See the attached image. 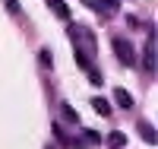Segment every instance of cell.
Here are the masks:
<instances>
[{"label": "cell", "mask_w": 158, "mask_h": 149, "mask_svg": "<svg viewBox=\"0 0 158 149\" xmlns=\"http://www.w3.org/2000/svg\"><path fill=\"white\" fill-rule=\"evenodd\" d=\"M114 99H117V105H120V108H133V95H130L127 89H120V86L114 89Z\"/></svg>", "instance_id": "6"}, {"label": "cell", "mask_w": 158, "mask_h": 149, "mask_svg": "<svg viewBox=\"0 0 158 149\" xmlns=\"http://www.w3.org/2000/svg\"><path fill=\"white\" fill-rule=\"evenodd\" d=\"M139 133H142V140H146V143H155V130H152L149 124H139Z\"/></svg>", "instance_id": "9"}, {"label": "cell", "mask_w": 158, "mask_h": 149, "mask_svg": "<svg viewBox=\"0 0 158 149\" xmlns=\"http://www.w3.org/2000/svg\"><path fill=\"white\" fill-rule=\"evenodd\" d=\"M142 70L146 73L158 70V32H149V42L142 48Z\"/></svg>", "instance_id": "1"}, {"label": "cell", "mask_w": 158, "mask_h": 149, "mask_svg": "<svg viewBox=\"0 0 158 149\" xmlns=\"http://www.w3.org/2000/svg\"><path fill=\"white\" fill-rule=\"evenodd\" d=\"M57 108H60V117L67 121V124H73V127H79V124H82V121H79V111H76L70 102H60Z\"/></svg>", "instance_id": "4"}, {"label": "cell", "mask_w": 158, "mask_h": 149, "mask_svg": "<svg viewBox=\"0 0 158 149\" xmlns=\"http://www.w3.org/2000/svg\"><path fill=\"white\" fill-rule=\"evenodd\" d=\"M73 38H82V54H85V57L92 60V57H95V54H98V42H95V35H92L89 29H85V25H79V29H73Z\"/></svg>", "instance_id": "3"}, {"label": "cell", "mask_w": 158, "mask_h": 149, "mask_svg": "<svg viewBox=\"0 0 158 149\" xmlns=\"http://www.w3.org/2000/svg\"><path fill=\"white\" fill-rule=\"evenodd\" d=\"M48 7H51V10H54V13H57V16H60V19H67V22H70V7H67V3H63V0H48Z\"/></svg>", "instance_id": "5"}, {"label": "cell", "mask_w": 158, "mask_h": 149, "mask_svg": "<svg viewBox=\"0 0 158 149\" xmlns=\"http://www.w3.org/2000/svg\"><path fill=\"white\" fill-rule=\"evenodd\" d=\"M114 54H117V60H120L123 67L136 64V51H133V45H130L127 38H114Z\"/></svg>", "instance_id": "2"}, {"label": "cell", "mask_w": 158, "mask_h": 149, "mask_svg": "<svg viewBox=\"0 0 158 149\" xmlns=\"http://www.w3.org/2000/svg\"><path fill=\"white\" fill-rule=\"evenodd\" d=\"M48 149H54V146H48Z\"/></svg>", "instance_id": "11"}, {"label": "cell", "mask_w": 158, "mask_h": 149, "mask_svg": "<svg viewBox=\"0 0 158 149\" xmlns=\"http://www.w3.org/2000/svg\"><path fill=\"white\" fill-rule=\"evenodd\" d=\"M92 108H95L98 114H104V117L111 114V105H108V99H92Z\"/></svg>", "instance_id": "8"}, {"label": "cell", "mask_w": 158, "mask_h": 149, "mask_svg": "<svg viewBox=\"0 0 158 149\" xmlns=\"http://www.w3.org/2000/svg\"><path fill=\"white\" fill-rule=\"evenodd\" d=\"M6 7H10V13H13V16L19 13V3H16V0H6Z\"/></svg>", "instance_id": "10"}, {"label": "cell", "mask_w": 158, "mask_h": 149, "mask_svg": "<svg viewBox=\"0 0 158 149\" xmlns=\"http://www.w3.org/2000/svg\"><path fill=\"white\" fill-rule=\"evenodd\" d=\"M127 146V137L120 130H114V133H108V149H123Z\"/></svg>", "instance_id": "7"}]
</instances>
